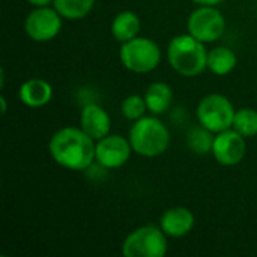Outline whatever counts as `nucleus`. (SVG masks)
<instances>
[{
    "mask_svg": "<svg viewBox=\"0 0 257 257\" xmlns=\"http://www.w3.org/2000/svg\"><path fill=\"white\" fill-rule=\"evenodd\" d=\"M95 142L81 128L65 126L53 134L48 151L59 166L68 170H86L96 161Z\"/></svg>",
    "mask_w": 257,
    "mask_h": 257,
    "instance_id": "obj_1",
    "label": "nucleus"
},
{
    "mask_svg": "<svg viewBox=\"0 0 257 257\" xmlns=\"http://www.w3.org/2000/svg\"><path fill=\"white\" fill-rule=\"evenodd\" d=\"M208 53L205 42L190 33L175 36L167 47L172 68L184 77H196L208 68Z\"/></svg>",
    "mask_w": 257,
    "mask_h": 257,
    "instance_id": "obj_2",
    "label": "nucleus"
},
{
    "mask_svg": "<svg viewBox=\"0 0 257 257\" xmlns=\"http://www.w3.org/2000/svg\"><path fill=\"white\" fill-rule=\"evenodd\" d=\"M133 151L142 157L154 158L164 154L170 145L169 128L155 116H143L130 130Z\"/></svg>",
    "mask_w": 257,
    "mask_h": 257,
    "instance_id": "obj_3",
    "label": "nucleus"
},
{
    "mask_svg": "<svg viewBox=\"0 0 257 257\" xmlns=\"http://www.w3.org/2000/svg\"><path fill=\"white\" fill-rule=\"evenodd\" d=\"M120 60L128 71L148 74L160 65L161 50L155 41L136 36L120 45Z\"/></svg>",
    "mask_w": 257,
    "mask_h": 257,
    "instance_id": "obj_4",
    "label": "nucleus"
},
{
    "mask_svg": "<svg viewBox=\"0 0 257 257\" xmlns=\"http://www.w3.org/2000/svg\"><path fill=\"white\" fill-rule=\"evenodd\" d=\"M122 253L126 257H163L167 253V235L154 224L142 226L125 238Z\"/></svg>",
    "mask_w": 257,
    "mask_h": 257,
    "instance_id": "obj_5",
    "label": "nucleus"
},
{
    "mask_svg": "<svg viewBox=\"0 0 257 257\" xmlns=\"http://www.w3.org/2000/svg\"><path fill=\"white\" fill-rule=\"evenodd\" d=\"M235 113L236 110L229 101V98L220 93L206 95L200 99L197 105L199 123L212 131L214 134L230 130L233 126Z\"/></svg>",
    "mask_w": 257,
    "mask_h": 257,
    "instance_id": "obj_6",
    "label": "nucleus"
},
{
    "mask_svg": "<svg viewBox=\"0 0 257 257\" xmlns=\"http://www.w3.org/2000/svg\"><path fill=\"white\" fill-rule=\"evenodd\" d=\"M188 33L202 42H214L220 39L226 30V20L220 9L215 6L202 5L193 11L187 21Z\"/></svg>",
    "mask_w": 257,
    "mask_h": 257,
    "instance_id": "obj_7",
    "label": "nucleus"
},
{
    "mask_svg": "<svg viewBox=\"0 0 257 257\" xmlns=\"http://www.w3.org/2000/svg\"><path fill=\"white\" fill-rule=\"evenodd\" d=\"M62 15L56 8L39 6L35 8L24 21L27 36L36 42H48L54 39L62 30Z\"/></svg>",
    "mask_w": 257,
    "mask_h": 257,
    "instance_id": "obj_8",
    "label": "nucleus"
},
{
    "mask_svg": "<svg viewBox=\"0 0 257 257\" xmlns=\"http://www.w3.org/2000/svg\"><path fill=\"white\" fill-rule=\"evenodd\" d=\"M133 146L130 139L108 134L96 140V163L104 169H119L130 160Z\"/></svg>",
    "mask_w": 257,
    "mask_h": 257,
    "instance_id": "obj_9",
    "label": "nucleus"
},
{
    "mask_svg": "<svg viewBox=\"0 0 257 257\" xmlns=\"http://www.w3.org/2000/svg\"><path fill=\"white\" fill-rule=\"evenodd\" d=\"M247 145L245 137L239 134L236 130L230 128L226 131H221L215 136L212 155L221 166H238L244 157H245Z\"/></svg>",
    "mask_w": 257,
    "mask_h": 257,
    "instance_id": "obj_10",
    "label": "nucleus"
},
{
    "mask_svg": "<svg viewBox=\"0 0 257 257\" xmlns=\"http://www.w3.org/2000/svg\"><path fill=\"white\" fill-rule=\"evenodd\" d=\"M80 128L93 140H99L110 134L111 120L108 113L98 104H86L80 113Z\"/></svg>",
    "mask_w": 257,
    "mask_h": 257,
    "instance_id": "obj_11",
    "label": "nucleus"
},
{
    "mask_svg": "<svg viewBox=\"0 0 257 257\" xmlns=\"http://www.w3.org/2000/svg\"><path fill=\"white\" fill-rule=\"evenodd\" d=\"M194 214L185 206H175L167 209L160 220V227L169 238L187 236L194 227Z\"/></svg>",
    "mask_w": 257,
    "mask_h": 257,
    "instance_id": "obj_12",
    "label": "nucleus"
},
{
    "mask_svg": "<svg viewBox=\"0 0 257 257\" xmlns=\"http://www.w3.org/2000/svg\"><path fill=\"white\" fill-rule=\"evenodd\" d=\"M18 98L24 105L30 108H39V107L47 105L51 101L53 87L47 80L30 78L20 86Z\"/></svg>",
    "mask_w": 257,
    "mask_h": 257,
    "instance_id": "obj_13",
    "label": "nucleus"
},
{
    "mask_svg": "<svg viewBox=\"0 0 257 257\" xmlns=\"http://www.w3.org/2000/svg\"><path fill=\"white\" fill-rule=\"evenodd\" d=\"M145 101L148 105V110L152 114H163L169 110L173 101V92L172 87L163 81L152 83L145 93Z\"/></svg>",
    "mask_w": 257,
    "mask_h": 257,
    "instance_id": "obj_14",
    "label": "nucleus"
},
{
    "mask_svg": "<svg viewBox=\"0 0 257 257\" xmlns=\"http://www.w3.org/2000/svg\"><path fill=\"white\" fill-rule=\"evenodd\" d=\"M140 30V18L133 11L119 12L111 23V35L120 44L137 36Z\"/></svg>",
    "mask_w": 257,
    "mask_h": 257,
    "instance_id": "obj_15",
    "label": "nucleus"
},
{
    "mask_svg": "<svg viewBox=\"0 0 257 257\" xmlns=\"http://www.w3.org/2000/svg\"><path fill=\"white\" fill-rule=\"evenodd\" d=\"M238 63L236 54L229 47H217L208 53V69L215 75L230 74Z\"/></svg>",
    "mask_w": 257,
    "mask_h": 257,
    "instance_id": "obj_16",
    "label": "nucleus"
},
{
    "mask_svg": "<svg viewBox=\"0 0 257 257\" xmlns=\"http://www.w3.org/2000/svg\"><path fill=\"white\" fill-rule=\"evenodd\" d=\"M214 140L215 136L212 131H209L208 128H205L203 125H197L193 126L188 134H187V145L188 149L197 155H206L212 152L214 148Z\"/></svg>",
    "mask_w": 257,
    "mask_h": 257,
    "instance_id": "obj_17",
    "label": "nucleus"
},
{
    "mask_svg": "<svg viewBox=\"0 0 257 257\" xmlns=\"http://www.w3.org/2000/svg\"><path fill=\"white\" fill-rule=\"evenodd\" d=\"M56 11L66 20L84 18L95 5V0H53Z\"/></svg>",
    "mask_w": 257,
    "mask_h": 257,
    "instance_id": "obj_18",
    "label": "nucleus"
},
{
    "mask_svg": "<svg viewBox=\"0 0 257 257\" xmlns=\"http://www.w3.org/2000/svg\"><path fill=\"white\" fill-rule=\"evenodd\" d=\"M232 128L236 130L244 137L257 136V110H254V108L236 110Z\"/></svg>",
    "mask_w": 257,
    "mask_h": 257,
    "instance_id": "obj_19",
    "label": "nucleus"
},
{
    "mask_svg": "<svg viewBox=\"0 0 257 257\" xmlns=\"http://www.w3.org/2000/svg\"><path fill=\"white\" fill-rule=\"evenodd\" d=\"M122 113L126 119L130 120H139L145 116L146 110H148V105H146V101L143 96L140 95H130L126 96L123 101H122Z\"/></svg>",
    "mask_w": 257,
    "mask_h": 257,
    "instance_id": "obj_20",
    "label": "nucleus"
},
{
    "mask_svg": "<svg viewBox=\"0 0 257 257\" xmlns=\"http://www.w3.org/2000/svg\"><path fill=\"white\" fill-rule=\"evenodd\" d=\"M30 5H33L35 8H39V6H48L50 3H53V0H27Z\"/></svg>",
    "mask_w": 257,
    "mask_h": 257,
    "instance_id": "obj_21",
    "label": "nucleus"
},
{
    "mask_svg": "<svg viewBox=\"0 0 257 257\" xmlns=\"http://www.w3.org/2000/svg\"><path fill=\"white\" fill-rule=\"evenodd\" d=\"M193 2H196V3H199V5L215 6V5H218V3H221V2H224V0H193Z\"/></svg>",
    "mask_w": 257,
    "mask_h": 257,
    "instance_id": "obj_22",
    "label": "nucleus"
},
{
    "mask_svg": "<svg viewBox=\"0 0 257 257\" xmlns=\"http://www.w3.org/2000/svg\"><path fill=\"white\" fill-rule=\"evenodd\" d=\"M0 104H2V114H6V98L0 96Z\"/></svg>",
    "mask_w": 257,
    "mask_h": 257,
    "instance_id": "obj_23",
    "label": "nucleus"
}]
</instances>
